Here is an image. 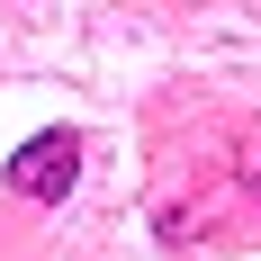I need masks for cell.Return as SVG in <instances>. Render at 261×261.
<instances>
[{
  "mask_svg": "<svg viewBox=\"0 0 261 261\" xmlns=\"http://www.w3.org/2000/svg\"><path fill=\"white\" fill-rule=\"evenodd\" d=\"M72 180H81V126H45L9 153V198L54 207V198H72Z\"/></svg>",
  "mask_w": 261,
  "mask_h": 261,
  "instance_id": "6da1fadb",
  "label": "cell"
}]
</instances>
